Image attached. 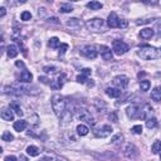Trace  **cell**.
Returning a JSON list of instances; mask_svg holds the SVG:
<instances>
[{
    "instance_id": "44",
    "label": "cell",
    "mask_w": 161,
    "mask_h": 161,
    "mask_svg": "<svg viewBox=\"0 0 161 161\" xmlns=\"http://www.w3.org/2000/svg\"><path fill=\"white\" fill-rule=\"evenodd\" d=\"M5 14H7V9L4 7H2V8H0V17H4Z\"/></svg>"
},
{
    "instance_id": "40",
    "label": "cell",
    "mask_w": 161,
    "mask_h": 161,
    "mask_svg": "<svg viewBox=\"0 0 161 161\" xmlns=\"http://www.w3.org/2000/svg\"><path fill=\"white\" fill-rule=\"evenodd\" d=\"M127 25H128L127 20H125V19H120V24H118V28H126Z\"/></svg>"
},
{
    "instance_id": "14",
    "label": "cell",
    "mask_w": 161,
    "mask_h": 161,
    "mask_svg": "<svg viewBox=\"0 0 161 161\" xmlns=\"http://www.w3.org/2000/svg\"><path fill=\"white\" fill-rule=\"evenodd\" d=\"M151 100L155 102H161V87H155L151 91Z\"/></svg>"
},
{
    "instance_id": "38",
    "label": "cell",
    "mask_w": 161,
    "mask_h": 161,
    "mask_svg": "<svg viewBox=\"0 0 161 161\" xmlns=\"http://www.w3.org/2000/svg\"><path fill=\"white\" fill-rule=\"evenodd\" d=\"M108 118L112 121V122H117L118 121V117H117V113L115 111H112L110 115H108Z\"/></svg>"
},
{
    "instance_id": "50",
    "label": "cell",
    "mask_w": 161,
    "mask_h": 161,
    "mask_svg": "<svg viewBox=\"0 0 161 161\" xmlns=\"http://www.w3.org/2000/svg\"><path fill=\"white\" fill-rule=\"evenodd\" d=\"M160 28H161V24H160Z\"/></svg>"
},
{
    "instance_id": "29",
    "label": "cell",
    "mask_w": 161,
    "mask_h": 161,
    "mask_svg": "<svg viewBox=\"0 0 161 161\" xmlns=\"http://www.w3.org/2000/svg\"><path fill=\"white\" fill-rule=\"evenodd\" d=\"M9 108H10L12 111H15V112H17V115H19V116H21V115H23V111H21L20 106H19L17 102H13V103H10Z\"/></svg>"
},
{
    "instance_id": "25",
    "label": "cell",
    "mask_w": 161,
    "mask_h": 161,
    "mask_svg": "<svg viewBox=\"0 0 161 161\" xmlns=\"http://www.w3.org/2000/svg\"><path fill=\"white\" fill-rule=\"evenodd\" d=\"M59 12L60 13H71V12H73V7H72V4H69V3H66V4H62L60 7H59Z\"/></svg>"
},
{
    "instance_id": "27",
    "label": "cell",
    "mask_w": 161,
    "mask_h": 161,
    "mask_svg": "<svg viewBox=\"0 0 161 161\" xmlns=\"http://www.w3.org/2000/svg\"><path fill=\"white\" fill-rule=\"evenodd\" d=\"M151 151H152V154H160L161 152V141H155L154 144H152V146H151Z\"/></svg>"
},
{
    "instance_id": "17",
    "label": "cell",
    "mask_w": 161,
    "mask_h": 161,
    "mask_svg": "<svg viewBox=\"0 0 161 161\" xmlns=\"http://www.w3.org/2000/svg\"><path fill=\"white\" fill-rule=\"evenodd\" d=\"M26 126H28L26 121L19 120V121H15V122H14V130L18 131V132H20V131H24V130H25Z\"/></svg>"
},
{
    "instance_id": "1",
    "label": "cell",
    "mask_w": 161,
    "mask_h": 161,
    "mask_svg": "<svg viewBox=\"0 0 161 161\" xmlns=\"http://www.w3.org/2000/svg\"><path fill=\"white\" fill-rule=\"evenodd\" d=\"M139 57H141L145 60H151V59H157L160 58V50L155 47L151 45H144L140 48V50L137 52Z\"/></svg>"
},
{
    "instance_id": "49",
    "label": "cell",
    "mask_w": 161,
    "mask_h": 161,
    "mask_svg": "<svg viewBox=\"0 0 161 161\" xmlns=\"http://www.w3.org/2000/svg\"><path fill=\"white\" fill-rule=\"evenodd\" d=\"M160 160H161V155H160Z\"/></svg>"
},
{
    "instance_id": "39",
    "label": "cell",
    "mask_w": 161,
    "mask_h": 161,
    "mask_svg": "<svg viewBox=\"0 0 161 161\" xmlns=\"http://www.w3.org/2000/svg\"><path fill=\"white\" fill-rule=\"evenodd\" d=\"M64 79H66V74H64V73H62L59 77H58V84H59V87H62L63 86V83H64Z\"/></svg>"
},
{
    "instance_id": "45",
    "label": "cell",
    "mask_w": 161,
    "mask_h": 161,
    "mask_svg": "<svg viewBox=\"0 0 161 161\" xmlns=\"http://www.w3.org/2000/svg\"><path fill=\"white\" fill-rule=\"evenodd\" d=\"M50 21H52V23H54V24H58V23H59L57 18H52V19H49V23H50Z\"/></svg>"
},
{
    "instance_id": "31",
    "label": "cell",
    "mask_w": 161,
    "mask_h": 161,
    "mask_svg": "<svg viewBox=\"0 0 161 161\" xmlns=\"http://www.w3.org/2000/svg\"><path fill=\"white\" fill-rule=\"evenodd\" d=\"M2 140L3 141H7V142H12L14 140V136H13V134H10V131H5L2 135Z\"/></svg>"
},
{
    "instance_id": "16",
    "label": "cell",
    "mask_w": 161,
    "mask_h": 161,
    "mask_svg": "<svg viewBox=\"0 0 161 161\" xmlns=\"http://www.w3.org/2000/svg\"><path fill=\"white\" fill-rule=\"evenodd\" d=\"M152 36H154V30H152L151 28H145V29H142V30L140 31V37H141L142 39H145V40L151 39Z\"/></svg>"
},
{
    "instance_id": "21",
    "label": "cell",
    "mask_w": 161,
    "mask_h": 161,
    "mask_svg": "<svg viewBox=\"0 0 161 161\" xmlns=\"http://www.w3.org/2000/svg\"><path fill=\"white\" fill-rule=\"evenodd\" d=\"M87 8L91 10H100L103 8V4L100 2H89V3H87Z\"/></svg>"
},
{
    "instance_id": "37",
    "label": "cell",
    "mask_w": 161,
    "mask_h": 161,
    "mask_svg": "<svg viewBox=\"0 0 161 161\" xmlns=\"http://www.w3.org/2000/svg\"><path fill=\"white\" fill-rule=\"evenodd\" d=\"M86 81H88V77L87 76H84V74H78L77 76V82L78 83H86Z\"/></svg>"
},
{
    "instance_id": "34",
    "label": "cell",
    "mask_w": 161,
    "mask_h": 161,
    "mask_svg": "<svg viewBox=\"0 0 161 161\" xmlns=\"http://www.w3.org/2000/svg\"><path fill=\"white\" fill-rule=\"evenodd\" d=\"M20 18H21V20L28 21V20H30V19H31V14H30L29 12H23V13H21V15H20Z\"/></svg>"
},
{
    "instance_id": "24",
    "label": "cell",
    "mask_w": 161,
    "mask_h": 161,
    "mask_svg": "<svg viewBox=\"0 0 161 161\" xmlns=\"http://www.w3.org/2000/svg\"><path fill=\"white\" fill-rule=\"evenodd\" d=\"M122 141H123V135H122V134H116V135L111 139V144H112V145H116V146L121 145Z\"/></svg>"
},
{
    "instance_id": "9",
    "label": "cell",
    "mask_w": 161,
    "mask_h": 161,
    "mask_svg": "<svg viewBox=\"0 0 161 161\" xmlns=\"http://www.w3.org/2000/svg\"><path fill=\"white\" fill-rule=\"evenodd\" d=\"M81 55L86 57L87 59H94L97 57V50L93 45H86L84 48L81 49Z\"/></svg>"
},
{
    "instance_id": "19",
    "label": "cell",
    "mask_w": 161,
    "mask_h": 161,
    "mask_svg": "<svg viewBox=\"0 0 161 161\" xmlns=\"http://www.w3.org/2000/svg\"><path fill=\"white\" fill-rule=\"evenodd\" d=\"M31 79H33V76H31L30 72L23 71V72L20 73V82H23V83H29V82H31Z\"/></svg>"
},
{
    "instance_id": "22",
    "label": "cell",
    "mask_w": 161,
    "mask_h": 161,
    "mask_svg": "<svg viewBox=\"0 0 161 161\" xmlns=\"http://www.w3.org/2000/svg\"><path fill=\"white\" fill-rule=\"evenodd\" d=\"M88 132H89V128L86 125H78L77 126V134L79 136H86Z\"/></svg>"
},
{
    "instance_id": "10",
    "label": "cell",
    "mask_w": 161,
    "mask_h": 161,
    "mask_svg": "<svg viewBox=\"0 0 161 161\" xmlns=\"http://www.w3.org/2000/svg\"><path fill=\"white\" fill-rule=\"evenodd\" d=\"M78 118L81 120V121H86L88 125H91V126H94V123H96V121H94V118L92 117V115L87 111V110H84V108H82V110H79V112H78Z\"/></svg>"
},
{
    "instance_id": "5",
    "label": "cell",
    "mask_w": 161,
    "mask_h": 161,
    "mask_svg": "<svg viewBox=\"0 0 161 161\" xmlns=\"http://www.w3.org/2000/svg\"><path fill=\"white\" fill-rule=\"evenodd\" d=\"M93 134H94L96 137H100V139L108 137L112 134V127H111V125H102L97 128H94Z\"/></svg>"
},
{
    "instance_id": "3",
    "label": "cell",
    "mask_w": 161,
    "mask_h": 161,
    "mask_svg": "<svg viewBox=\"0 0 161 161\" xmlns=\"http://www.w3.org/2000/svg\"><path fill=\"white\" fill-rule=\"evenodd\" d=\"M126 115L128 118L135 120V118H146V112L137 105H131L126 108Z\"/></svg>"
},
{
    "instance_id": "32",
    "label": "cell",
    "mask_w": 161,
    "mask_h": 161,
    "mask_svg": "<svg viewBox=\"0 0 161 161\" xmlns=\"http://www.w3.org/2000/svg\"><path fill=\"white\" fill-rule=\"evenodd\" d=\"M150 87H151L150 81H141V83H140V88H141V91H142V92L149 91V89H150Z\"/></svg>"
},
{
    "instance_id": "46",
    "label": "cell",
    "mask_w": 161,
    "mask_h": 161,
    "mask_svg": "<svg viewBox=\"0 0 161 161\" xmlns=\"http://www.w3.org/2000/svg\"><path fill=\"white\" fill-rule=\"evenodd\" d=\"M15 64H17V67H23V68H24V63H23V62H19V60H18Z\"/></svg>"
},
{
    "instance_id": "4",
    "label": "cell",
    "mask_w": 161,
    "mask_h": 161,
    "mask_svg": "<svg viewBox=\"0 0 161 161\" xmlns=\"http://www.w3.org/2000/svg\"><path fill=\"white\" fill-rule=\"evenodd\" d=\"M87 28L93 31H102L105 28V20L102 18H93L86 23Z\"/></svg>"
},
{
    "instance_id": "23",
    "label": "cell",
    "mask_w": 161,
    "mask_h": 161,
    "mask_svg": "<svg viewBox=\"0 0 161 161\" xmlns=\"http://www.w3.org/2000/svg\"><path fill=\"white\" fill-rule=\"evenodd\" d=\"M48 45H49L52 49H57V48H59V47H60V40H59L57 37H53V38H50V39H49Z\"/></svg>"
},
{
    "instance_id": "7",
    "label": "cell",
    "mask_w": 161,
    "mask_h": 161,
    "mask_svg": "<svg viewBox=\"0 0 161 161\" xmlns=\"http://www.w3.org/2000/svg\"><path fill=\"white\" fill-rule=\"evenodd\" d=\"M123 154H125V156L127 159L134 160V159H136L139 156V149L134 144H127L126 147H125V150H123Z\"/></svg>"
},
{
    "instance_id": "8",
    "label": "cell",
    "mask_w": 161,
    "mask_h": 161,
    "mask_svg": "<svg viewBox=\"0 0 161 161\" xmlns=\"http://www.w3.org/2000/svg\"><path fill=\"white\" fill-rule=\"evenodd\" d=\"M128 82H130L128 77H126V76H123V74L116 76V77L113 78V84H115L118 89H126L127 86H128Z\"/></svg>"
},
{
    "instance_id": "35",
    "label": "cell",
    "mask_w": 161,
    "mask_h": 161,
    "mask_svg": "<svg viewBox=\"0 0 161 161\" xmlns=\"http://www.w3.org/2000/svg\"><path fill=\"white\" fill-rule=\"evenodd\" d=\"M131 131H132L134 134H136V135H140V134L142 132V126H141V125H136V126L132 127Z\"/></svg>"
},
{
    "instance_id": "36",
    "label": "cell",
    "mask_w": 161,
    "mask_h": 161,
    "mask_svg": "<svg viewBox=\"0 0 161 161\" xmlns=\"http://www.w3.org/2000/svg\"><path fill=\"white\" fill-rule=\"evenodd\" d=\"M67 49H68V44H66V43L60 44V47H59V55H63L64 53L67 52Z\"/></svg>"
},
{
    "instance_id": "26",
    "label": "cell",
    "mask_w": 161,
    "mask_h": 161,
    "mask_svg": "<svg viewBox=\"0 0 161 161\" xmlns=\"http://www.w3.org/2000/svg\"><path fill=\"white\" fill-rule=\"evenodd\" d=\"M79 24H81V20L77 19V18H71V19H68L67 23H66V25H67V26H71V28H73V26H79Z\"/></svg>"
},
{
    "instance_id": "6",
    "label": "cell",
    "mask_w": 161,
    "mask_h": 161,
    "mask_svg": "<svg viewBox=\"0 0 161 161\" xmlns=\"http://www.w3.org/2000/svg\"><path fill=\"white\" fill-rule=\"evenodd\" d=\"M112 50L117 55H121V54H125V53H127L128 50H130V47H128V44H126L122 40H115L113 45H112Z\"/></svg>"
},
{
    "instance_id": "41",
    "label": "cell",
    "mask_w": 161,
    "mask_h": 161,
    "mask_svg": "<svg viewBox=\"0 0 161 161\" xmlns=\"http://www.w3.org/2000/svg\"><path fill=\"white\" fill-rule=\"evenodd\" d=\"M91 73H92V69H89V68H84V69H82V74H84V76H91Z\"/></svg>"
},
{
    "instance_id": "28",
    "label": "cell",
    "mask_w": 161,
    "mask_h": 161,
    "mask_svg": "<svg viewBox=\"0 0 161 161\" xmlns=\"http://www.w3.org/2000/svg\"><path fill=\"white\" fill-rule=\"evenodd\" d=\"M94 106L97 107V110L100 111V112H102V111H105L106 110V103L102 101V100H94Z\"/></svg>"
},
{
    "instance_id": "51",
    "label": "cell",
    "mask_w": 161,
    "mask_h": 161,
    "mask_svg": "<svg viewBox=\"0 0 161 161\" xmlns=\"http://www.w3.org/2000/svg\"><path fill=\"white\" fill-rule=\"evenodd\" d=\"M160 50H161V49H160Z\"/></svg>"
},
{
    "instance_id": "47",
    "label": "cell",
    "mask_w": 161,
    "mask_h": 161,
    "mask_svg": "<svg viewBox=\"0 0 161 161\" xmlns=\"http://www.w3.org/2000/svg\"><path fill=\"white\" fill-rule=\"evenodd\" d=\"M20 161H28V159H26L25 156H23V155H20Z\"/></svg>"
},
{
    "instance_id": "30",
    "label": "cell",
    "mask_w": 161,
    "mask_h": 161,
    "mask_svg": "<svg viewBox=\"0 0 161 161\" xmlns=\"http://www.w3.org/2000/svg\"><path fill=\"white\" fill-rule=\"evenodd\" d=\"M156 126H157V120L155 117L147 118V121H146V127L147 128H155Z\"/></svg>"
},
{
    "instance_id": "15",
    "label": "cell",
    "mask_w": 161,
    "mask_h": 161,
    "mask_svg": "<svg viewBox=\"0 0 161 161\" xmlns=\"http://www.w3.org/2000/svg\"><path fill=\"white\" fill-rule=\"evenodd\" d=\"M2 118L4 121H13L14 120V113L10 108H3L2 110Z\"/></svg>"
},
{
    "instance_id": "2",
    "label": "cell",
    "mask_w": 161,
    "mask_h": 161,
    "mask_svg": "<svg viewBox=\"0 0 161 161\" xmlns=\"http://www.w3.org/2000/svg\"><path fill=\"white\" fill-rule=\"evenodd\" d=\"M66 101L60 94H54L52 97V107L58 117H63L64 112H66Z\"/></svg>"
},
{
    "instance_id": "18",
    "label": "cell",
    "mask_w": 161,
    "mask_h": 161,
    "mask_svg": "<svg viewBox=\"0 0 161 161\" xmlns=\"http://www.w3.org/2000/svg\"><path fill=\"white\" fill-rule=\"evenodd\" d=\"M18 53H19V50H18L17 45H14V44L8 45V48H7V54H8L9 58H15V57L18 55Z\"/></svg>"
},
{
    "instance_id": "33",
    "label": "cell",
    "mask_w": 161,
    "mask_h": 161,
    "mask_svg": "<svg viewBox=\"0 0 161 161\" xmlns=\"http://www.w3.org/2000/svg\"><path fill=\"white\" fill-rule=\"evenodd\" d=\"M43 71L45 73H55V72L59 71V68H57L54 66H45V67H43Z\"/></svg>"
},
{
    "instance_id": "48",
    "label": "cell",
    "mask_w": 161,
    "mask_h": 161,
    "mask_svg": "<svg viewBox=\"0 0 161 161\" xmlns=\"http://www.w3.org/2000/svg\"><path fill=\"white\" fill-rule=\"evenodd\" d=\"M39 161H50V159L49 157H42Z\"/></svg>"
},
{
    "instance_id": "20",
    "label": "cell",
    "mask_w": 161,
    "mask_h": 161,
    "mask_svg": "<svg viewBox=\"0 0 161 161\" xmlns=\"http://www.w3.org/2000/svg\"><path fill=\"white\" fill-rule=\"evenodd\" d=\"M26 154L29 156H38L40 154V150L37 147V146H33V145H30L26 147Z\"/></svg>"
},
{
    "instance_id": "11",
    "label": "cell",
    "mask_w": 161,
    "mask_h": 161,
    "mask_svg": "<svg viewBox=\"0 0 161 161\" xmlns=\"http://www.w3.org/2000/svg\"><path fill=\"white\" fill-rule=\"evenodd\" d=\"M100 53H101V55H102V58L105 59V60H112V58H113V55H112V52H111V49L107 47V45H101L100 47Z\"/></svg>"
},
{
    "instance_id": "13",
    "label": "cell",
    "mask_w": 161,
    "mask_h": 161,
    "mask_svg": "<svg viewBox=\"0 0 161 161\" xmlns=\"http://www.w3.org/2000/svg\"><path fill=\"white\" fill-rule=\"evenodd\" d=\"M118 24H120V18L115 12H112L108 15V26L110 28H118Z\"/></svg>"
},
{
    "instance_id": "42",
    "label": "cell",
    "mask_w": 161,
    "mask_h": 161,
    "mask_svg": "<svg viewBox=\"0 0 161 161\" xmlns=\"http://www.w3.org/2000/svg\"><path fill=\"white\" fill-rule=\"evenodd\" d=\"M39 81H40L42 83H44V84H48V83H49V79H48L47 77H43V76H42V77L39 76Z\"/></svg>"
},
{
    "instance_id": "12",
    "label": "cell",
    "mask_w": 161,
    "mask_h": 161,
    "mask_svg": "<svg viewBox=\"0 0 161 161\" xmlns=\"http://www.w3.org/2000/svg\"><path fill=\"white\" fill-rule=\"evenodd\" d=\"M105 92H106V94L108 96V97H111V98H118V97H121V96H122V91L118 89V88H113V87H107Z\"/></svg>"
},
{
    "instance_id": "43",
    "label": "cell",
    "mask_w": 161,
    "mask_h": 161,
    "mask_svg": "<svg viewBox=\"0 0 161 161\" xmlns=\"http://www.w3.org/2000/svg\"><path fill=\"white\" fill-rule=\"evenodd\" d=\"M4 161H17V157L13 156V155H10V156H7V157L4 159Z\"/></svg>"
}]
</instances>
